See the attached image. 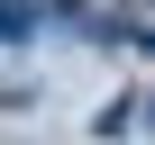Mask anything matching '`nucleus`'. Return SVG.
Returning <instances> with one entry per match:
<instances>
[{"label":"nucleus","mask_w":155,"mask_h":145,"mask_svg":"<svg viewBox=\"0 0 155 145\" xmlns=\"http://www.w3.org/2000/svg\"><path fill=\"white\" fill-rule=\"evenodd\" d=\"M55 27V0H0V36H9V45H37Z\"/></svg>","instance_id":"f257e3e1"},{"label":"nucleus","mask_w":155,"mask_h":145,"mask_svg":"<svg viewBox=\"0 0 155 145\" xmlns=\"http://www.w3.org/2000/svg\"><path fill=\"white\" fill-rule=\"evenodd\" d=\"M146 118H155V91H146Z\"/></svg>","instance_id":"f03ea898"}]
</instances>
